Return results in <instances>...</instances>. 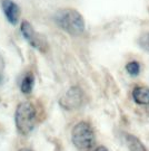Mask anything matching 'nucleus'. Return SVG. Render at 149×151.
I'll list each match as a JSON object with an SVG mask.
<instances>
[{"label":"nucleus","instance_id":"f03ea898","mask_svg":"<svg viewBox=\"0 0 149 151\" xmlns=\"http://www.w3.org/2000/svg\"><path fill=\"white\" fill-rule=\"evenodd\" d=\"M36 109L29 102H22L18 105L15 114L16 127L19 133L27 135L31 132L36 124Z\"/></svg>","mask_w":149,"mask_h":151},{"label":"nucleus","instance_id":"6e6552de","mask_svg":"<svg viewBox=\"0 0 149 151\" xmlns=\"http://www.w3.org/2000/svg\"><path fill=\"white\" fill-rule=\"evenodd\" d=\"M125 142L127 145L129 151H148L145 145L133 134H125Z\"/></svg>","mask_w":149,"mask_h":151},{"label":"nucleus","instance_id":"0eeeda50","mask_svg":"<svg viewBox=\"0 0 149 151\" xmlns=\"http://www.w3.org/2000/svg\"><path fill=\"white\" fill-rule=\"evenodd\" d=\"M133 101L139 105H149V88L144 86H136L131 93Z\"/></svg>","mask_w":149,"mask_h":151},{"label":"nucleus","instance_id":"7ed1b4c3","mask_svg":"<svg viewBox=\"0 0 149 151\" xmlns=\"http://www.w3.org/2000/svg\"><path fill=\"white\" fill-rule=\"evenodd\" d=\"M71 140L78 150H91L96 139H95V132L90 124L84 121L76 124L71 131Z\"/></svg>","mask_w":149,"mask_h":151},{"label":"nucleus","instance_id":"39448f33","mask_svg":"<svg viewBox=\"0 0 149 151\" xmlns=\"http://www.w3.org/2000/svg\"><path fill=\"white\" fill-rule=\"evenodd\" d=\"M84 103V92L78 86L70 87L59 100V104L66 110H74Z\"/></svg>","mask_w":149,"mask_h":151},{"label":"nucleus","instance_id":"1a4fd4ad","mask_svg":"<svg viewBox=\"0 0 149 151\" xmlns=\"http://www.w3.org/2000/svg\"><path fill=\"white\" fill-rule=\"evenodd\" d=\"M33 85H35V76H33L32 73L29 72V73H27L26 75L22 77L21 84H20L21 92L25 93V94H29L32 91Z\"/></svg>","mask_w":149,"mask_h":151},{"label":"nucleus","instance_id":"f8f14e48","mask_svg":"<svg viewBox=\"0 0 149 151\" xmlns=\"http://www.w3.org/2000/svg\"><path fill=\"white\" fill-rule=\"evenodd\" d=\"M91 151H108V149L104 146H99V147H97V148H95V149H92Z\"/></svg>","mask_w":149,"mask_h":151},{"label":"nucleus","instance_id":"9b49d317","mask_svg":"<svg viewBox=\"0 0 149 151\" xmlns=\"http://www.w3.org/2000/svg\"><path fill=\"white\" fill-rule=\"evenodd\" d=\"M138 44L145 52L149 53V32H145L139 37Z\"/></svg>","mask_w":149,"mask_h":151},{"label":"nucleus","instance_id":"20e7f679","mask_svg":"<svg viewBox=\"0 0 149 151\" xmlns=\"http://www.w3.org/2000/svg\"><path fill=\"white\" fill-rule=\"evenodd\" d=\"M20 32H21L22 36L25 37V39L28 42V44L32 46L33 48L38 49L39 52H43V53L47 50L48 43H47L46 38L43 37V35L38 34L28 22H22Z\"/></svg>","mask_w":149,"mask_h":151},{"label":"nucleus","instance_id":"423d86ee","mask_svg":"<svg viewBox=\"0 0 149 151\" xmlns=\"http://www.w3.org/2000/svg\"><path fill=\"white\" fill-rule=\"evenodd\" d=\"M2 11L5 12L6 18L10 24L16 25L18 22L20 16V9L16 2H13L12 0H2Z\"/></svg>","mask_w":149,"mask_h":151},{"label":"nucleus","instance_id":"f257e3e1","mask_svg":"<svg viewBox=\"0 0 149 151\" xmlns=\"http://www.w3.org/2000/svg\"><path fill=\"white\" fill-rule=\"evenodd\" d=\"M53 18L59 27L72 36L81 35L85 30L84 17L74 9H60L55 14Z\"/></svg>","mask_w":149,"mask_h":151},{"label":"nucleus","instance_id":"ddd939ff","mask_svg":"<svg viewBox=\"0 0 149 151\" xmlns=\"http://www.w3.org/2000/svg\"><path fill=\"white\" fill-rule=\"evenodd\" d=\"M19 151H32V150H30V149H28V148H22V149H20Z\"/></svg>","mask_w":149,"mask_h":151},{"label":"nucleus","instance_id":"9d476101","mask_svg":"<svg viewBox=\"0 0 149 151\" xmlns=\"http://www.w3.org/2000/svg\"><path fill=\"white\" fill-rule=\"evenodd\" d=\"M126 70L128 72V74L131 76H137L140 73V64L136 60L129 62L126 65Z\"/></svg>","mask_w":149,"mask_h":151}]
</instances>
